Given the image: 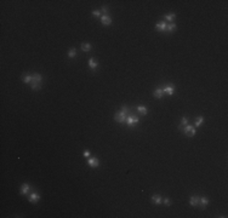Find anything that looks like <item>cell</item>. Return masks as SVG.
<instances>
[{
  "label": "cell",
  "mask_w": 228,
  "mask_h": 218,
  "mask_svg": "<svg viewBox=\"0 0 228 218\" xmlns=\"http://www.w3.org/2000/svg\"><path fill=\"white\" fill-rule=\"evenodd\" d=\"M91 45L90 44H81V50L85 52H89V51H91Z\"/></svg>",
  "instance_id": "obj_20"
},
{
  "label": "cell",
  "mask_w": 228,
  "mask_h": 218,
  "mask_svg": "<svg viewBox=\"0 0 228 218\" xmlns=\"http://www.w3.org/2000/svg\"><path fill=\"white\" fill-rule=\"evenodd\" d=\"M164 204L166 205V206H169V205H170V199H168V198H166V199L164 200Z\"/></svg>",
  "instance_id": "obj_29"
},
{
  "label": "cell",
  "mask_w": 228,
  "mask_h": 218,
  "mask_svg": "<svg viewBox=\"0 0 228 218\" xmlns=\"http://www.w3.org/2000/svg\"><path fill=\"white\" fill-rule=\"evenodd\" d=\"M163 93H164V91H163V87H157L155 90H154V97L155 98H161L163 97Z\"/></svg>",
  "instance_id": "obj_11"
},
{
  "label": "cell",
  "mask_w": 228,
  "mask_h": 218,
  "mask_svg": "<svg viewBox=\"0 0 228 218\" xmlns=\"http://www.w3.org/2000/svg\"><path fill=\"white\" fill-rule=\"evenodd\" d=\"M166 26H168L166 22H158L157 26H155V28H157V30H159V32H165V30H166Z\"/></svg>",
  "instance_id": "obj_8"
},
{
  "label": "cell",
  "mask_w": 228,
  "mask_h": 218,
  "mask_svg": "<svg viewBox=\"0 0 228 218\" xmlns=\"http://www.w3.org/2000/svg\"><path fill=\"white\" fill-rule=\"evenodd\" d=\"M152 201H153L155 205H160L161 202H163V198H161L159 194H155V195L152 196Z\"/></svg>",
  "instance_id": "obj_10"
},
{
  "label": "cell",
  "mask_w": 228,
  "mask_h": 218,
  "mask_svg": "<svg viewBox=\"0 0 228 218\" xmlns=\"http://www.w3.org/2000/svg\"><path fill=\"white\" fill-rule=\"evenodd\" d=\"M41 80H42V76H41L40 74H38V73L33 74V81H37V83H41Z\"/></svg>",
  "instance_id": "obj_21"
},
{
  "label": "cell",
  "mask_w": 228,
  "mask_h": 218,
  "mask_svg": "<svg viewBox=\"0 0 228 218\" xmlns=\"http://www.w3.org/2000/svg\"><path fill=\"white\" fill-rule=\"evenodd\" d=\"M163 91L165 93H168V95H173V92H175V86H173V85H168V86L163 87Z\"/></svg>",
  "instance_id": "obj_9"
},
{
  "label": "cell",
  "mask_w": 228,
  "mask_h": 218,
  "mask_svg": "<svg viewBox=\"0 0 228 218\" xmlns=\"http://www.w3.org/2000/svg\"><path fill=\"white\" fill-rule=\"evenodd\" d=\"M121 109H123V111H124V113H126V114H129V108L126 107V106H124V107L121 108Z\"/></svg>",
  "instance_id": "obj_26"
},
{
  "label": "cell",
  "mask_w": 228,
  "mask_h": 218,
  "mask_svg": "<svg viewBox=\"0 0 228 218\" xmlns=\"http://www.w3.org/2000/svg\"><path fill=\"white\" fill-rule=\"evenodd\" d=\"M30 86H32L33 90H35V91H39L40 88H41V83H37V81H32L30 83Z\"/></svg>",
  "instance_id": "obj_16"
},
{
  "label": "cell",
  "mask_w": 228,
  "mask_h": 218,
  "mask_svg": "<svg viewBox=\"0 0 228 218\" xmlns=\"http://www.w3.org/2000/svg\"><path fill=\"white\" fill-rule=\"evenodd\" d=\"M29 189H30V186H29V184H27V183L22 184V187H21V194L26 195L29 191Z\"/></svg>",
  "instance_id": "obj_13"
},
{
  "label": "cell",
  "mask_w": 228,
  "mask_h": 218,
  "mask_svg": "<svg viewBox=\"0 0 228 218\" xmlns=\"http://www.w3.org/2000/svg\"><path fill=\"white\" fill-rule=\"evenodd\" d=\"M23 83L26 84H29V83H32L33 81V75H23Z\"/></svg>",
  "instance_id": "obj_19"
},
{
  "label": "cell",
  "mask_w": 228,
  "mask_h": 218,
  "mask_svg": "<svg viewBox=\"0 0 228 218\" xmlns=\"http://www.w3.org/2000/svg\"><path fill=\"white\" fill-rule=\"evenodd\" d=\"M175 30H176V24L172 22V23H170V24H168V26H166V30H165V32L172 33V32H175Z\"/></svg>",
  "instance_id": "obj_17"
},
{
  "label": "cell",
  "mask_w": 228,
  "mask_h": 218,
  "mask_svg": "<svg viewBox=\"0 0 228 218\" xmlns=\"http://www.w3.org/2000/svg\"><path fill=\"white\" fill-rule=\"evenodd\" d=\"M129 115V114H126V113H124L123 110L120 111H118L115 115H114V120L116 121V122H125L126 120V116Z\"/></svg>",
  "instance_id": "obj_2"
},
{
  "label": "cell",
  "mask_w": 228,
  "mask_h": 218,
  "mask_svg": "<svg viewBox=\"0 0 228 218\" xmlns=\"http://www.w3.org/2000/svg\"><path fill=\"white\" fill-rule=\"evenodd\" d=\"M75 56H77V50H75V49H70L69 51H68V57H69V58H73Z\"/></svg>",
  "instance_id": "obj_22"
},
{
  "label": "cell",
  "mask_w": 228,
  "mask_h": 218,
  "mask_svg": "<svg viewBox=\"0 0 228 218\" xmlns=\"http://www.w3.org/2000/svg\"><path fill=\"white\" fill-rule=\"evenodd\" d=\"M183 131H184V133H186L188 137H193V136L196 135V129L191 125H186V127L183 129Z\"/></svg>",
  "instance_id": "obj_3"
},
{
  "label": "cell",
  "mask_w": 228,
  "mask_h": 218,
  "mask_svg": "<svg viewBox=\"0 0 228 218\" xmlns=\"http://www.w3.org/2000/svg\"><path fill=\"white\" fill-rule=\"evenodd\" d=\"M136 109H137V111H138L140 114H142V115H146V114L148 113V109H147V107H144V106H138Z\"/></svg>",
  "instance_id": "obj_15"
},
{
  "label": "cell",
  "mask_w": 228,
  "mask_h": 218,
  "mask_svg": "<svg viewBox=\"0 0 228 218\" xmlns=\"http://www.w3.org/2000/svg\"><path fill=\"white\" fill-rule=\"evenodd\" d=\"M92 15L93 16H96V17H98V16H101V11H100V10H93Z\"/></svg>",
  "instance_id": "obj_25"
},
{
  "label": "cell",
  "mask_w": 228,
  "mask_h": 218,
  "mask_svg": "<svg viewBox=\"0 0 228 218\" xmlns=\"http://www.w3.org/2000/svg\"><path fill=\"white\" fill-rule=\"evenodd\" d=\"M83 155H84L85 158H89V156H90V152H88V150H85L84 153H83Z\"/></svg>",
  "instance_id": "obj_28"
},
{
  "label": "cell",
  "mask_w": 228,
  "mask_h": 218,
  "mask_svg": "<svg viewBox=\"0 0 228 218\" xmlns=\"http://www.w3.org/2000/svg\"><path fill=\"white\" fill-rule=\"evenodd\" d=\"M199 200H200V198L198 195H193V196H191V199H189V204H191V206H193V207H197V206L199 205Z\"/></svg>",
  "instance_id": "obj_4"
},
{
  "label": "cell",
  "mask_w": 228,
  "mask_h": 218,
  "mask_svg": "<svg viewBox=\"0 0 228 218\" xmlns=\"http://www.w3.org/2000/svg\"><path fill=\"white\" fill-rule=\"evenodd\" d=\"M29 201H30V202H38V201H39V200H40V195L38 194L37 191H34V193H32V194L29 195Z\"/></svg>",
  "instance_id": "obj_6"
},
{
  "label": "cell",
  "mask_w": 228,
  "mask_h": 218,
  "mask_svg": "<svg viewBox=\"0 0 228 218\" xmlns=\"http://www.w3.org/2000/svg\"><path fill=\"white\" fill-rule=\"evenodd\" d=\"M199 204L201 205V206H200L201 209H205V207H206V205L209 204V199H208V198H205V196H203V198L199 200Z\"/></svg>",
  "instance_id": "obj_14"
},
{
  "label": "cell",
  "mask_w": 228,
  "mask_h": 218,
  "mask_svg": "<svg viewBox=\"0 0 228 218\" xmlns=\"http://www.w3.org/2000/svg\"><path fill=\"white\" fill-rule=\"evenodd\" d=\"M164 18L166 19V21H168V22H173V21H175V18H176V15L175 14H169V15H165V16H164Z\"/></svg>",
  "instance_id": "obj_18"
},
{
  "label": "cell",
  "mask_w": 228,
  "mask_h": 218,
  "mask_svg": "<svg viewBox=\"0 0 228 218\" xmlns=\"http://www.w3.org/2000/svg\"><path fill=\"white\" fill-rule=\"evenodd\" d=\"M203 122H204V118H203V116H199V118H197V120H196V126L199 127Z\"/></svg>",
  "instance_id": "obj_23"
},
{
  "label": "cell",
  "mask_w": 228,
  "mask_h": 218,
  "mask_svg": "<svg viewBox=\"0 0 228 218\" xmlns=\"http://www.w3.org/2000/svg\"><path fill=\"white\" fill-rule=\"evenodd\" d=\"M140 121V118L137 115H132V114H129V115L126 116V120L125 122L129 126H132V125H135V124H137Z\"/></svg>",
  "instance_id": "obj_1"
},
{
  "label": "cell",
  "mask_w": 228,
  "mask_h": 218,
  "mask_svg": "<svg viewBox=\"0 0 228 218\" xmlns=\"http://www.w3.org/2000/svg\"><path fill=\"white\" fill-rule=\"evenodd\" d=\"M101 22H102L103 26H109V24L112 23V18L108 15H103L102 18H101Z\"/></svg>",
  "instance_id": "obj_7"
},
{
  "label": "cell",
  "mask_w": 228,
  "mask_h": 218,
  "mask_svg": "<svg viewBox=\"0 0 228 218\" xmlns=\"http://www.w3.org/2000/svg\"><path fill=\"white\" fill-rule=\"evenodd\" d=\"M97 65H98V62L96 60H95V58H90V60H89V67H90V68H91V69H96V68H97Z\"/></svg>",
  "instance_id": "obj_12"
},
{
  "label": "cell",
  "mask_w": 228,
  "mask_h": 218,
  "mask_svg": "<svg viewBox=\"0 0 228 218\" xmlns=\"http://www.w3.org/2000/svg\"><path fill=\"white\" fill-rule=\"evenodd\" d=\"M88 164H89V166H91V167H98L100 161H98L97 158H89L88 159Z\"/></svg>",
  "instance_id": "obj_5"
},
{
  "label": "cell",
  "mask_w": 228,
  "mask_h": 218,
  "mask_svg": "<svg viewBox=\"0 0 228 218\" xmlns=\"http://www.w3.org/2000/svg\"><path fill=\"white\" fill-rule=\"evenodd\" d=\"M101 11H102V12H104V15H106V14H107V12H108V7H107V6H103Z\"/></svg>",
  "instance_id": "obj_27"
},
{
  "label": "cell",
  "mask_w": 228,
  "mask_h": 218,
  "mask_svg": "<svg viewBox=\"0 0 228 218\" xmlns=\"http://www.w3.org/2000/svg\"><path fill=\"white\" fill-rule=\"evenodd\" d=\"M186 125H188V118H182V120H181V125H180V129H181L182 126H186Z\"/></svg>",
  "instance_id": "obj_24"
}]
</instances>
